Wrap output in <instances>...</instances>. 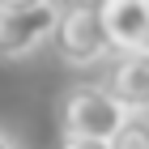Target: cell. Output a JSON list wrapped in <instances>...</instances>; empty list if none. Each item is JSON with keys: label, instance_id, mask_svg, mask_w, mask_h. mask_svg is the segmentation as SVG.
Returning a JSON list of instances; mask_svg holds the SVG:
<instances>
[{"label": "cell", "instance_id": "1", "mask_svg": "<svg viewBox=\"0 0 149 149\" xmlns=\"http://www.w3.org/2000/svg\"><path fill=\"white\" fill-rule=\"evenodd\" d=\"M56 119H60V132L68 141H107L119 132L124 124V111L98 90V81H81V85H68L56 102Z\"/></svg>", "mask_w": 149, "mask_h": 149}, {"label": "cell", "instance_id": "2", "mask_svg": "<svg viewBox=\"0 0 149 149\" xmlns=\"http://www.w3.org/2000/svg\"><path fill=\"white\" fill-rule=\"evenodd\" d=\"M51 51L68 68H98L115 56L98 22V4H60L56 30H51Z\"/></svg>", "mask_w": 149, "mask_h": 149}, {"label": "cell", "instance_id": "3", "mask_svg": "<svg viewBox=\"0 0 149 149\" xmlns=\"http://www.w3.org/2000/svg\"><path fill=\"white\" fill-rule=\"evenodd\" d=\"M60 4L51 0H0V60H26L51 43Z\"/></svg>", "mask_w": 149, "mask_h": 149}, {"label": "cell", "instance_id": "4", "mask_svg": "<svg viewBox=\"0 0 149 149\" xmlns=\"http://www.w3.org/2000/svg\"><path fill=\"white\" fill-rule=\"evenodd\" d=\"M98 90L111 98L124 115H149V51L115 56Z\"/></svg>", "mask_w": 149, "mask_h": 149}, {"label": "cell", "instance_id": "5", "mask_svg": "<svg viewBox=\"0 0 149 149\" xmlns=\"http://www.w3.org/2000/svg\"><path fill=\"white\" fill-rule=\"evenodd\" d=\"M98 22L115 56L149 51V0H102Z\"/></svg>", "mask_w": 149, "mask_h": 149}, {"label": "cell", "instance_id": "6", "mask_svg": "<svg viewBox=\"0 0 149 149\" xmlns=\"http://www.w3.org/2000/svg\"><path fill=\"white\" fill-rule=\"evenodd\" d=\"M107 149H149V115H124V124L107 141Z\"/></svg>", "mask_w": 149, "mask_h": 149}, {"label": "cell", "instance_id": "7", "mask_svg": "<svg viewBox=\"0 0 149 149\" xmlns=\"http://www.w3.org/2000/svg\"><path fill=\"white\" fill-rule=\"evenodd\" d=\"M60 149H107V145H98V141H68V136H60Z\"/></svg>", "mask_w": 149, "mask_h": 149}, {"label": "cell", "instance_id": "8", "mask_svg": "<svg viewBox=\"0 0 149 149\" xmlns=\"http://www.w3.org/2000/svg\"><path fill=\"white\" fill-rule=\"evenodd\" d=\"M0 149H17V141H13L9 132H4V128H0Z\"/></svg>", "mask_w": 149, "mask_h": 149}]
</instances>
